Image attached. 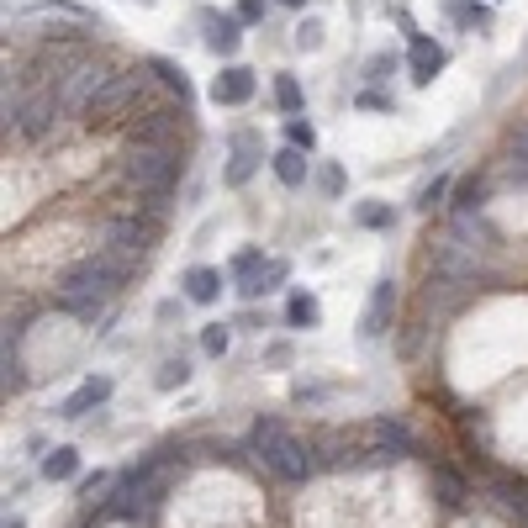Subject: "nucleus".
Returning a JSON list of instances; mask_svg holds the SVG:
<instances>
[{
  "instance_id": "obj_14",
  "label": "nucleus",
  "mask_w": 528,
  "mask_h": 528,
  "mask_svg": "<svg viewBox=\"0 0 528 528\" xmlns=\"http://www.w3.org/2000/svg\"><path fill=\"white\" fill-rule=\"evenodd\" d=\"M206 27H212V32H206V48H212V53H233L238 43H243V22H238V16H217V11H206Z\"/></svg>"
},
{
  "instance_id": "obj_15",
  "label": "nucleus",
  "mask_w": 528,
  "mask_h": 528,
  "mask_svg": "<svg viewBox=\"0 0 528 528\" xmlns=\"http://www.w3.org/2000/svg\"><path fill=\"white\" fill-rule=\"evenodd\" d=\"M270 164H275V180H280V185H291V191H296V185H307V169H312V164H307V154H301V148H291V143L275 148Z\"/></svg>"
},
{
  "instance_id": "obj_34",
  "label": "nucleus",
  "mask_w": 528,
  "mask_h": 528,
  "mask_svg": "<svg viewBox=\"0 0 528 528\" xmlns=\"http://www.w3.org/2000/svg\"><path fill=\"white\" fill-rule=\"evenodd\" d=\"M280 6H307V0H280Z\"/></svg>"
},
{
  "instance_id": "obj_10",
  "label": "nucleus",
  "mask_w": 528,
  "mask_h": 528,
  "mask_svg": "<svg viewBox=\"0 0 528 528\" xmlns=\"http://www.w3.org/2000/svg\"><path fill=\"white\" fill-rule=\"evenodd\" d=\"M391 312H396V286H391V280H375L370 307H365V317H360V333H365V338H381L386 323H391Z\"/></svg>"
},
{
  "instance_id": "obj_11",
  "label": "nucleus",
  "mask_w": 528,
  "mask_h": 528,
  "mask_svg": "<svg viewBox=\"0 0 528 528\" xmlns=\"http://www.w3.org/2000/svg\"><path fill=\"white\" fill-rule=\"evenodd\" d=\"M259 159H264L259 154V138H254V132H238V138H233V164H228V185H249Z\"/></svg>"
},
{
  "instance_id": "obj_29",
  "label": "nucleus",
  "mask_w": 528,
  "mask_h": 528,
  "mask_svg": "<svg viewBox=\"0 0 528 528\" xmlns=\"http://www.w3.org/2000/svg\"><path fill=\"white\" fill-rule=\"evenodd\" d=\"M317 43H323V27H317L312 16H307V22L296 27V48H317Z\"/></svg>"
},
{
  "instance_id": "obj_24",
  "label": "nucleus",
  "mask_w": 528,
  "mask_h": 528,
  "mask_svg": "<svg viewBox=\"0 0 528 528\" xmlns=\"http://www.w3.org/2000/svg\"><path fill=\"white\" fill-rule=\"evenodd\" d=\"M354 222H360V228H391L396 212L381 206V201H365V206H354Z\"/></svg>"
},
{
  "instance_id": "obj_33",
  "label": "nucleus",
  "mask_w": 528,
  "mask_h": 528,
  "mask_svg": "<svg viewBox=\"0 0 528 528\" xmlns=\"http://www.w3.org/2000/svg\"><path fill=\"white\" fill-rule=\"evenodd\" d=\"M513 148H518V159H528V127L513 132Z\"/></svg>"
},
{
  "instance_id": "obj_25",
  "label": "nucleus",
  "mask_w": 528,
  "mask_h": 528,
  "mask_svg": "<svg viewBox=\"0 0 528 528\" xmlns=\"http://www.w3.org/2000/svg\"><path fill=\"white\" fill-rule=\"evenodd\" d=\"M185 381H191V365H185V360H164L159 375H154L159 391H175V386H185Z\"/></svg>"
},
{
  "instance_id": "obj_16",
  "label": "nucleus",
  "mask_w": 528,
  "mask_h": 528,
  "mask_svg": "<svg viewBox=\"0 0 528 528\" xmlns=\"http://www.w3.org/2000/svg\"><path fill=\"white\" fill-rule=\"evenodd\" d=\"M433 492H439V507H449V513H460L465 507V481L455 476V470H444V465H433Z\"/></svg>"
},
{
  "instance_id": "obj_20",
  "label": "nucleus",
  "mask_w": 528,
  "mask_h": 528,
  "mask_svg": "<svg viewBox=\"0 0 528 528\" xmlns=\"http://www.w3.org/2000/svg\"><path fill=\"white\" fill-rule=\"evenodd\" d=\"M143 69H148V74H159V80H164V85L180 96V106H191V80H185V69H175L169 59H148Z\"/></svg>"
},
{
  "instance_id": "obj_3",
  "label": "nucleus",
  "mask_w": 528,
  "mask_h": 528,
  "mask_svg": "<svg viewBox=\"0 0 528 528\" xmlns=\"http://www.w3.org/2000/svg\"><path fill=\"white\" fill-rule=\"evenodd\" d=\"M148 243H154V228H148V222H138V217H111L106 228H101V238H96V254L106 264H117L122 275H132L148 259Z\"/></svg>"
},
{
  "instance_id": "obj_13",
  "label": "nucleus",
  "mask_w": 528,
  "mask_h": 528,
  "mask_svg": "<svg viewBox=\"0 0 528 528\" xmlns=\"http://www.w3.org/2000/svg\"><path fill=\"white\" fill-rule=\"evenodd\" d=\"M439 69H444V48L433 43V37H412V80L428 85Z\"/></svg>"
},
{
  "instance_id": "obj_28",
  "label": "nucleus",
  "mask_w": 528,
  "mask_h": 528,
  "mask_svg": "<svg viewBox=\"0 0 528 528\" xmlns=\"http://www.w3.org/2000/svg\"><path fill=\"white\" fill-rule=\"evenodd\" d=\"M449 11H455L465 27H492V11H481V6H460V0H449Z\"/></svg>"
},
{
  "instance_id": "obj_2",
  "label": "nucleus",
  "mask_w": 528,
  "mask_h": 528,
  "mask_svg": "<svg viewBox=\"0 0 528 528\" xmlns=\"http://www.w3.org/2000/svg\"><path fill=\"white\" fill-rule=\"evenodd\" d=\"M122 280L127 275L117 270V264H106L101 254H90V259L74 264V270H64V280H59V307L69 317H80V323H96V317L106 312V301L117 296Z\"/></svg>"
},
{
  "instance_id": "obj_35",
  "label": "nucleus",
  "mask_w": 528,
  "mask_h": 528,
  "mask_svg": "<svg viewBox=\"0 0 528 528\" xmlns=\"http://www.w3.org/2000/svg\"><path fill=\"white\" fill-rule=\"evenodd\" d=\"M143 6H148V0H143Z\"/></svg>"
},
{
  "instance_id": "obj_27",
  "label": "nucleus",
  "mask_w": 528,
  "mask_h": 528,
  "mask_svg": "<svg viewBox=\"0 0 528 528\" xmlns=\"http://www.w3.org/2000/svg\"><path fill=\"white\" fill-rule=\"evenodd\" d=\"M444 191H449V180H444V175H433V180L423 185V191H418V206H423V212H433V206L444 201Z\"/></svg>"
},
{
  "instance_id": "obj_8",
  "label": "nucleus",
  "mask_w": 528,
  "mask_h": 528,
  "mask_svg": "<svg viewBox=\"0 0 528 528\" xmlns=\"http://www.w3.org/2000/svg\"><path fill=\"white\" fill-rule=\"evenodd\" d=\"M106 396H111V375H90V381H80V386H74L64 402H59V418H85L90 407L106 402Z\"/></svg>"
},
{
  "instance_id": "obj_32",
  "label": "nucleus",
  "mask_w": 528,
  "mask_h": 528,
  "mask_svg": "<svg viewBox=\"0 0 528 528\" xmlns=\"http://www.w3.org/2000/svg\"><path fill=\"white\" fill-rule=\"evenodd\" d=\"M386 69H396V59H391V53H375V59H370V80H386Z\"/></svg>"
},
{
  "instance_id": "obj_26",
  "label": "nucleus",
  "mask_w": 528,
  "mask_h": 528,
  "mask_svg": "<svg viewBox=\"0 0 528 528\" xmlns=\"http://www.w3.org/2000/svg\"><path fill=\"white\" fill-rule=\"evenodd\" d=\"M286 138H291V148H301V154H312L317 132H312V122H301V117H291V122H286Z\"/></svg>"
},
{
  "instance_id": "obj_30",
  "label": "nucleus",
  "mask_w": 528,
  "mask_h": 528,
  "mask_svg": "<svg viewBox=\"0 0 528 528\" xmlns=\"http://www.w3.org/2000/svg\"><path fill=\"white\" fill-rule=\"evenodd\" d=\"M238 22H264V0H238Z\"/></svg>"
},
{
  "instance_id": "obj_18",
  "label": "nucleus",
  "mask_w": 528,
  "mask_h": 528,
  "mask_svg": "<svg viewBox=\"0 0 528 528\" xmlns=\"http://www.w3.org/2000/svg\"><path fill=\"white\" fill-rule=\"evenodd\" d=\"M43 476H48V481H74V476H80V449L59 444V449L43 460Z\"/></svg>"
},
{
  "instance_id": "obj_9",
  "label": "nucleus",
  "mask_w": 528,
  "mask_h": 528,
  "mask_svg": "<svg viewBox=\"0 0 528 528\" xmlns=\"http://www.w3.org/2000/svg\"><path fill=\"white\" fill-rule=\"evenodd\" d=\"M249 96H254V69H243V64H228L212 80V101L217 106H243Z\"/></svg>"
},
{
  "instance_id": "obj_22",
  "label": "nucleus",
  "mask_w": 528,
  "mask_h": 528,
  "mask_svg": "<svg viewBox=\"0 0 528 528\" xmlns=\"http://www.w3.org/2000/svg\"><path fill=\"white\" fill-rule=\"evenodd\" d=\"M275 106L286 111V117H301V85H296V74H280V80H275Z\"/></svg>"
},
{
  "instance_id": "obj_23",
  "label": "nucleus",
  "mask_w": 528,
  "mask_h": 528,
  "mask_svg": "<svg viewBox=\"0 0 528 528\" xmlns=\"http://www.w3.org/2000/svg\"><path fill=\"white\" fill-rule=\"evenodd\" d=\"M228 344H233V333L222 328V323H206V328H201V354H206V360H222V354H228Z\"/></svg>"
},
{
  "instance_id": "obj_4",
  "label": "nucleus",
  "mask_w": 528,
  "mask_h": 528,
  "mask_svg": "<svg viewBox=\"0 0 528 528\" xmlns=\"http://www.w3.org/2000/svg\"><path fill=\"white\" fill-rule=\"evenodd\" d=\"M122 169H127V180L138 185V191H175L185 154L180 148H127Z\"/></svg>"
},
{
  "instance_id": "obj_1",
  "label": "nucleus",
  "mask_w": 528,
  "mask_h": 528,
  "mask_svg": "<svg viewBox=\"0 0 528 528\" xmlns=\"http://www.w3.org/2000/svg\"><path fill=\"white\" fill-rule=\"evenodd\" d=\"M249 444H254V455L264 460V470H275L280 481H307L323 470V460H317V444L312 439H301L296 428H286L280 418H259L254 433H249Z\"/></svg>"
},
{
  "instance_id": "obj_7",
  "label": "nucleus",
  "mask_w": 528,
  "mask_h": 528,
  "mask_svg": "<svg viewBox=\"0 0 528 528\" xmlns=\"http://www.w3.org/2000/svg\"><path fill=\"white\" fill-rule=\"evenodd\" d=\"M148 96V74L132 69V74H111V85L96 96V106L85 111L90 122H111V117H127V106H138Z\"/></svg>"
},
{
  "instance_id": "obj_5",
  "label": "nucleus",
  "mask_w": 528,
  "mask_h": 528,
  "mask_svg": "<svg viewBox=\"0 0 528 528\" xmlns=\"http://www.w3.org/2000/svg\"><path fill=\"white\" fill-rule=\"evenodd\" d=\"M59 117H64V106H59L53 90H37V96H22V101H6V138L37 143Z\"/></svg>"
},
{
  "instance_id": "obj_12",
  "label": "nucleus",
  "mask_w": 528,
  "mask_h": 528,
  "mask_svg": "<svg viewBox=\"0 0 528 528\" xmlns=\"http://www.w3.org/2000/svg\"><path fill=\"white\" fill-rule=\"evenodd\" d=\"M222 296V270L212 264H196V270H185V301H196V307H212Z\"/></svg>"
},
{
  "instance_id": "obj_31",
  "label": "nucleus",
  "mask_w": 528,
  "mask_h": 528,
  "mask_svg": "<svg viewBox=\"0 0 528 528\" xmlns=\"http://www.w3.org/2000/svg\"><path fill=\"white\" fill-rule=\"evenodd\" d=\"M317 180H323V191H328V196H338V191H344V175H338V164H328Z\"/></svg>"
},
{
  "instance_id": "obj_6",
  "label": "nucleus",
  "mask_w": 528,
  "mask_h": 528,
  "mask_svg": "<svg viewBox=\"0 0 528 528\" xmlns=\"http://www.w3.org/2000/svg\"><path fill=\"white\" fill-rule=\"evenodd\" d=\"M106 85H111V69H106V64H96V59H85L80 69H69V74H64L53 96H59V106L69 111V117H80V111L96 106V96H101Z\"/></svg>"
},
{
  "instance_id": "obj_19",
  "label": "nucleus",
  "mask_w": 528,
  "mask_h": 528,
  "mask_svg": "<svg viewBox=\"0 0 528 528\" xmlns=\"http://www.w3.org/2000/svg\"><path fill=\"white\" fill-rule=\"evenodd\" d=\"M286 323H291V328H317V323H323V307H317V296L296 291V296L286 301Z\"/></svg>"
},
{
  "instance_id": "obj_17",
  "label": "nucleus",
  "mask_w": 528,
  "mask_h": 528,
  "mask_svg": "<svg viewBox=\"0 0 528 528\" xmlns=\"http://www.w3.org/2000/svg\"><path fill=\"white\" fill-rule=\"evenodd\" d=\"M280 280H286V259H270V264H264V270H259L254 280H243V286H238V296H243V301H259V296H270V291L280 286Z\"/></svg>"
},
{
  "instance_id": "obj_21",
  "label": "nucleus",
  "mask_w": 528,
  "mask_h": 528,
  "mask_svg": "<svg viewBox=\"0 0 528 528\" xmlns=\"http://www.w3.org/2000/svg\"><path fill=\"white\" fill-rule=\"evenodd\" d=\"M264 264H270V259H264V249H238V254H233V264H228V275L243 286V280H254V275L264 270Z\"/></svg>"
}]
</instances>
